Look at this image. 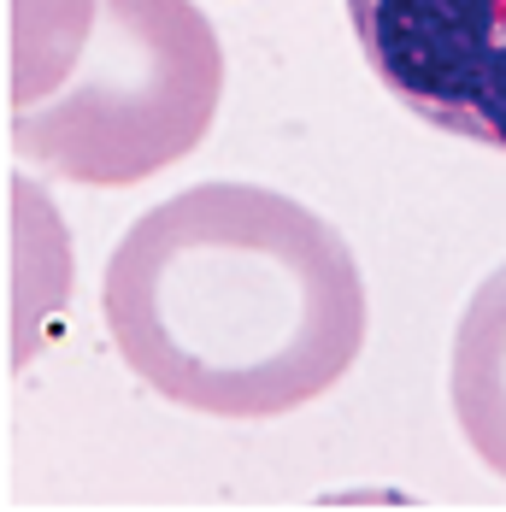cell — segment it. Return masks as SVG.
Here are the masks:
<instances>
[{
	"mask_svg": "<svg viewBox=\"0 0 506 512\" xmlns=\"http://www.w3.org/2000/svg\"><path fill=\"white\" fill-rule=\"evenodd\" d=\"M348 18L406 112L506 154V0H348Z\"/></svg>",
	"mask_w": 506,
	"mask_h": 512,
	"instance_id": "3",
	"label": "cell"
},
{
	"mask_svg": "<svg viewBox=\"0 0 506 512\" xmlns=\"http://www.w3.org/2000/svg\"><path fill=\"white\" fill-rule=\"evenodd\" d=\"M448 395H454L459 436L506 483V265H495L471 295V307L459 312Z\"/></svg>",
	"mask_w": 506,
	"mask_h": 512,
	"instance_id": "4",
	"label": "cell"
},
{
	"mask_svg": "<svg viewBox=\"0 0 506 512\" xmlns=\"http://www.w3.org/2000/svg\"><path fill=\"white\" fill-rule=\"evenodd\" d=\"M224 101V42L195 0H101L71 83L6 112L12 154L83 189H130L189 159Z\"/></svg>",
	"mask_w": 506,
	"mask_h": 512,
	"instance_id": "2",
	"label": "cell"
},
{
	"mask_svg": "<svg viewBox=\"0 0 506 512\" xmlns=\"http://www.w3.org/2000/svg\"><path fill=\"white\" fill-rule=\"evenodd\" d=\"M118 359L171 407L283 418L365 348V277L330 218L259 183H195L142 212L106 259Z\"/></svg>",
	"mask_w": 506,
	"mask_h": 512,
	"instance_id": "1",
	"label": "cell"
},
{
	"mask_svg": "<svg viewBox=\"0 0 506 512\" xmlns=\"http://www.w3.org/2000/svg\"><path fill=\"white\" fill-rule=\"evenodd\" d=\"M101 24V0H6V112L59 95Z\"/></svg>",
	"mask_w": 506,
	"mask_h": 512,
	"instance_id": "5",
	"label": "cell"
}]
</instances>
